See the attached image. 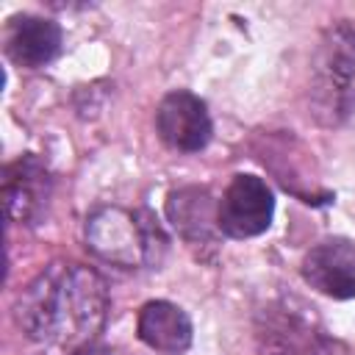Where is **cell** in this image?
Wrapping results in <instances>:
<instances>
[{
  "instance_id": "obj_1",
  "label": "cell",
  "mask_w": 355,
  "mask_h": 355,
  "mask_svg": "<svg viewBox=\"0 0 355 355\" xmlns=\"http://www.w3.org/2000/svg\"><path fill=\"white\" fill-rule=\"evenodd\" d=\"M108 316L105 280L83 263H50L17 297V324L31 341L86 347Z\"/></svg>"
},
{
  "instance_id": "obj_2",
  "label": "cell",
  "mask_w": 355,
  "mask_h": 355,
  "mask_svg": "<svg viewBox=\"0 0 355 355\" xmlns=\"http://www.w3.org/2000/svg\"><path fill=\"white\" fill-rule=\"evenodd\" d=\"M308 100L322 125H341L355 114V19L324 28L311 61Z\"/></svg>"
},
{
  "instance_id": "obj_3",
  "label": "cell",
  "mask_w": 355,
  "mask_h": 355,
  "mask_svg": "<svg viewBox=\"0 0 355 355\" xmlns=\"http://www.w3.org/2000/svg\"><path fill=\"white\" fill-rule=\"evenodd\" d=\"M83 236L100 261L122 269L158 266L169 244L150 211H125L119 205H103L89 214Z\"/></svg>"
},
{
  "instance_id": "obj_4",
  "label": "cell",
  "mask_w": 355,
  "mask_h": 355,
  "mask_svg": "<svg viewBox=\"0 0 355 355\" xmlns=\"http://www.w3.org/2000/svg\"><path fill=\"white\" fill-rule=\"evenodd\" d=\"M258 355H330L316 308L300 297H275L255 316Z\"/></svg>"
},
{
  "instance_id": "obj_5",
  "label": "cell",
  "mask_w": 355,
  "mask_h": 355,
  "mask_svg": "<svg viewBox=\"0 0 355 355\" xmlns=\"http://www.w3.org/2000/svg\"><path fill=\"white\" fill-rule=\"evenodd\" d=\"M275 216V197L266 180L258 175H236L219 205H216V225L219 233L230 239H252L261 236Z\"/></svg>"
},
{
  "instance_id": "obj_6",
  "label": "cell",
  "mask_w": 355,
  "mask_h": 355,
  "mask_svg": "<svg viewBox=\"0 0 355 355\" xmlns=\"http://www.w3.org/2000/svg\"><path fill=\"white\" fill-rule=\"evenodd\" d=\"M155 130L166 147L178 153H197L211 141L214 128L205 103L197 94L178 89L164 94V100L158 103Z\"/></svg>"
},
{
  "instance_id": "obj_7",
  "label": "cell",
  "mask_w": 355,
  "mask_h": 355,
  "mask_svg": "<svg viewBox=\"0 0 355 355\" xmlns=\"http://www.w3.org/2000/svg\"><path fill=\"white\" fill-rule=\"evenodd\" d=\"M53 178L47 166L33 155H22L11 161L3 172V202L6 214L17 225H36L50 202Z\"/></svg>"
},
{
  "instance_id": "obj_8",
  "label": "cell",
  "mask_w": 355,
  "mask_h": 355,
  "mask_svg": "<svg viewBox=\"0 0 355 355\" xmlns=\"http://www.w3.org/2000/svg\"><path fill=\"white\" fill-rule=\"evenodd\" d=\"M302 277L311 288L333 297H355V241L349 239H324L313 244L302 258Z\"/></svg>"
},
{
  "instance_id": "obj_9",
  "label": "cell",
  "mask_w": 355,
  "mask_h": 355,
  "mask_svg": "<svg viewBox=\"0 0 355 355\" xmlns=\"http://www.w3.org/2000/svg\"><path fill=\"white\" fill-rule=\"evenodd\" d=\"M6 53L25 69H39L61 53V28L53 19L36 14H14L6 22Z\"/></svg>"
},
{
  "instance_id": "obj_10",
  "label": "cell",
  "mask_w": 355,
  "mask_h": 355,
  "mask_svg": "<svg viewBox=\"0 0 355 355\" xmlns=\"http://www.w3.org/2000/svg\"><path fill=\"white\" fill-rule=\"evenodd\" d=\"M166 216L175 233L189 247H214L216 241V208L208 189L186 186L166 197Z\"/></svg>"
},
{
  "instance_id": "obj_11",
  "label": "cell",
  "mask_w": 355,
  "mask_h": 355,
  "mask_svg": "<svg viewBox=\"0 0 355 355\" xmlns=\"http://www.w3.org/2000/svg\"><path fill=\"white\" fill-rule=\"evenodd\" d=\"M139 338L161 355H183L191 347V319L166 300H153L139 311Z\"/></svg>"
},
{
  "instance_id": "obj_12",
  "label": "cell",
  "mask_w": 355,
  "mask_h": 355,
  "mask_svg": "<svg viewBox=\"0 0 355 355\" xmlns=\"http://www.w3.org/2000/svg\"><path fill=\"white\" fill-rule=\"evenodd\" d=\"M75 355H108V352L103 347H97V344H86V347L75 349Z\"/></svg>"
}]
</instances>
